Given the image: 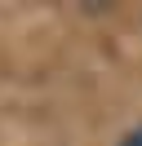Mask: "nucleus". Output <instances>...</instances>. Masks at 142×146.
<instances>
[{"instance_id":"f257e3e1","label":"nucleus","mask_w":142,"mask_h":146,"mask_svg":"<svg viewBox=\"0 0 142 146\" xmlns=\"http://www.w3.org/2000/svg\"><path fill=\"white\" fill-rule=\"evenodd\" d=\"M115 146H142V124H133V128H129V133H124Z\"/></svg>"}]
</instances>
